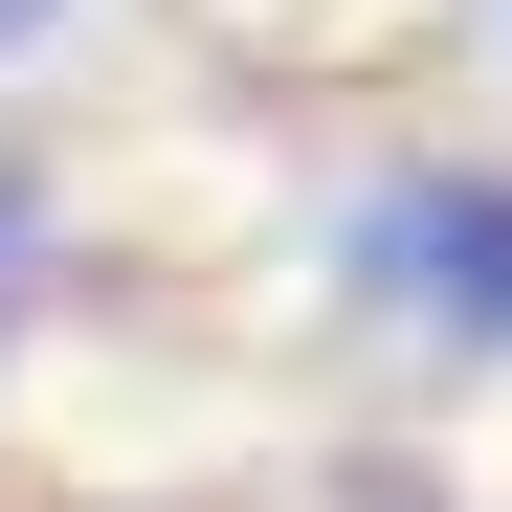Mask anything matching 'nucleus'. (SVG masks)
<instances>
[{
  "label": "nucleus",
  "mask_w": 512,
  "mask_h": 512,
  "mask_svg": "<svg viewBox=\"0 0 512 512\" xmlns=\"http://www.w3.org/2000/svg\"><path fill=\"white\" fill-rule=\"evenodd\" d=\"M357 290L512 357V179H490V156H401V179L357 201Z\"/></svg>",
  "instance_id": "nucleus-1"
},
{
  "label": "nucleus",
  "mask_w": 512,
  "mask_h": 512,
  "mask_svg": "<svg viewBox=\"0 0 512 512\" xmlns=\"http://www.w3.org/2000/svg\"><path fill=\"white\" fill-rule=\"evenodd\" d=\"M45 245H67V223H45V179H23V156H0V357H23V334H45Z\"/></svg>",
  "instance_id": "nucleus-2"
},
{
  "label": "nucleus",
  "mask_w": 512,
  "mask_h": 512,
  "mask_svg": "<svg viewBox=\"0 0 512 512\" xmlns=\"http://www.w3.org/2000/svg\"><path fill=\"white\" fill-rule=\"evenodd\" d=\"M45 45H67V0H0V67H45Z\"/></svg>",
  "instance_id": "nucleus-3"
}]
</instances>
